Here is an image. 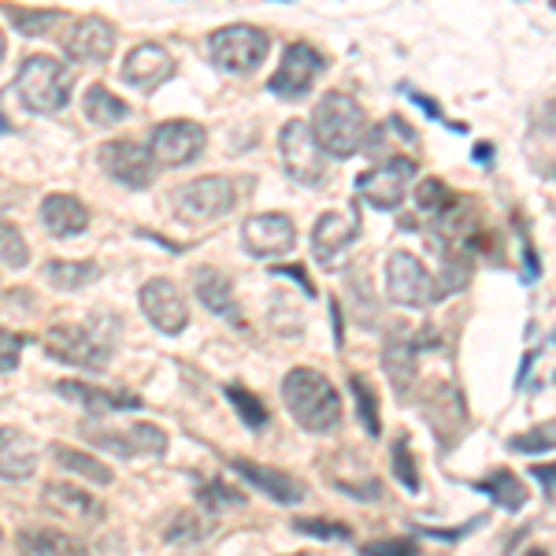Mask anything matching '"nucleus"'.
I'll use <instances>...</instances> for the list:
<instances>
[{"label": "nucleus", "instance_id": "1", "mask_svg": "<svg viewBox=\"0 0 556 556\" xmlns=\"http://www.w3.org/2000/svg\"><path fill=\"white\" fill-rule=\"evenodd\" d=\"M282 401L290 416L298 419L312 434H327L342 424V397L330 386L327 375L312 371V367H293L282 379Z\"/></svg>", "mask_w": 556, "mask_h": 556}, {"label": "nucleus", "instance_id": "2", "mask_svg": "<svg viewBox=\"0 0 556 556\" xmlns=\"http://www.w3.org/2000/svg\"><path fill=\"white\" fill-rule=\"evenodd\" d=\"M312 134L319 149L338 160H349L364 149L367 141V112L349 93H327L312 112Z\"/></svg>", "mask_w": 556, "mask_h": 556}, {"label": "nucleus", "instance_id": "3", "mask_svg": "<svg viewBox=\"0 0 556 556\" xmlns=\"http://www.w3.org/2000/svg\"><path fill=\"white\" fill-rule=\"evenodd\" d=\"M71 86H75V75L52 56H26L20 75H15V97L26 112H60L71 101Z\"/></svg>", "mask_w": 556, "mask_h": 556}, {"label": "nucleus", "instance_id": "4", "mask_svg": "<svg viewBox=\"0 0 556 556\" xmlns=\"http://www.w3.org/2000/svg\"><path fill=\"white\" fill-rule=\"evenodd\" d=\"M45 349H49L52 361L75 364L86 371H104L112 361V334L101 327H83V323H64V327H52L45 334Z\"/></svg>", "mask_w": 556, "mask_h": 556}, {"label": "nucleus", "instance_id": "5", "mask_svg": "<svg viewBox=\"0 0 556 556\" xmlns=\"http://www.w3.org/2000/svg\"><path fill=\"white\" fill-rule=\"evenodd\" d=\"M271 38H267L260 26L238 23V26H223L208 38V56L212 64L227 75H253V71L267 60Z\"/></svg>", "mask_w": 556, "mask_h": 556}, {"label": "nucleus", "instance_id": "6", "mask_svg": "<svg viewBox=\"0 0 556 556\" xmlns=\"http://www.w3.org/2000/svg\"><path fill=\"white\" fill-rule=\"evenodd\" d=\"M278 152H282V164L290 172L293 182L301 186H327L330 178V167H327V152L319 149L316 134L304 119H290L278 134Z\"/></svg>", "mask_w": 556, "mask_h": 556}, {"label": "nucleus", "instance_id": "7", "mask_svg": "<svg viewBox=\"0 0 556 556\" xmlns=\"http://www.w3.org/2000/svg\"><path fill=\"white\" fill-rule=\"evenodd\" d=\"M412 178H416V160L390 156L386 164L371 167V172H364L356 178V197L379 212H393V208H401V201L408 197Z\"/></svg>", "mask_w": 556, "mask_h": 556}, {"label": "nucleus", "instance_id": "8", "mask_svg": "<svg viewBox=\"0 0 556 556\" xmlns=\"http://www.w3.org/2000/svg\"><path fill=\"white\" fill-rule=\"evenodd\" d=\"M238 201V190L230 178L223 175H208L197 178V182H186L182 190L175 193V208L182 219L190 223H204V219H223Z\"/></svg>", "mask_w": 556, "mask_h": 556}, {"label": "nucleus", "instance_id": "9", "mask_svg": "<svg viewBox=\"0 0 556 556\" xmlns=\"http://www.w3.org/2000/svg\"><path fill=\"white\" fill-rule=\"evenodd\" d=\"M323 67H327L323 52L312 49L308 41H298V45H290V49L282 52V64H278V71L271 75L267 89H271L275 97H282V101H298V97H304L312 86H316Z\"/></svg>", "mask_w": 556, "mask_h": 556}, {"label": "nucleus", "instance_id": "10", "mask_svg": "<svg viewBox=\"0 0 556 556\" xmlns=\"http://www.w3.org/2000/svg\"><path fill=\"white\" fill-rule=\"evenodd\" d=\"M208 146V130L201 123H190V119H172V123H160L152 130V160L164 167H186L193 164L197 156Z\"/></svg>", "mask_w": 556, "mask_h": 556}, {"label": "nucleus", "instance_id": "11", "mask_svg": "<svg viewBox=\"0 0 556 556\" xmlns=\"http://www.w3.org/2000/svg\"><path fill=\"white\" fill-rule=\"evenodd\" d=\"M386 293L405 308H427L434 304V278L412 253H393L386 260Z\"/></svg>", "mask_w": 556, "mask_h": 556}, {"label": "nucleus", "instance_id": "12", "mask_svg": "<svg viewBox=\"0 0 556 556\" xmlns=\"http://www.w3.org/2000/svg\"><path fill=\"white\" fill-rule=\"evenodd\" d=\"M83 434L101 450L115 456H164L167 453V434L156 424H134L127 430H104L93 424H83Z\"/></svg>", "mask_w": 556, "mask_h": 556}, {"label": "nucleus", "instance_id": "13", "mask_svg": "<svg viewBox=\"0 0 556 556\" xmlns=\"http://www.w3.org/2000/svg\"><path fill=\"white\" fill-rule=\"evenodd\" d=\"M101 167L115 178V182L130 186V190H146V186H152V175H156L152 152L127 138L101 146Z\"/></svg>", "mask_w": 556, "mask_h": 556}, {"label": "nucleus", "instance_id": "14", "mask_svg": "<svg viewBox=\"0 0 556 556\" xmlns=\"http://www.w3.org/2000/svg\"><path fill=\"white\" fill-rule=\"evenodd\" d=\"M241 238H245V249L253 256L271 260V256H286L298 245V227H293V219L282 212L249 215L245 227H241Z\"/></svg>", "mask_w": 556, "mask_h": 556}, {"label": "nucleus", "instance_id": "15", "mask_svg": "<svg viewBox=\"0 0 556 556\" xmlns=\"http://www.w3.org/2000/svg\"><path fill=\"white\" fill-rule=\"evenodd\" d=\"M141 308L152 319V327L164 330V334H178L190 323V308H186L182 293H178L172 278H152V282L141 286Z\"/></svg>", "mask_w": 556, "mask_h": 556}, {"label": "nucleus", "instance_id": "16", "mask_svg": "<svg viewBox=\"0 0 556 556\" xmlns=\"http://www.w3.org/2000/svg\"><path fill=\"white\" fill-rule=\"evenodd\" d=\"M115 49V26L101 20V15H86L71 26V34L64 38V52L78 64H104Z\"/></svg>", "mask_w": 556, "mask_h": 556}, {"label": "nucleus", "instance_id": "17", "mask_svg": "<svg viewBox=\"0 0 556 556\" xmlns=\"http://www.w3.org/2000/svg\"><path fill=\"white\" fill-rule=\"evenodd\" d=\"M361 238V215L356 212H327L312 230V253L319 264H334L353 241Z\"/></svg>", "mask_w": 556, "mask_h": 556}, {"label": "nucleus", "instance_id": "18", "mask_svg": "<svg viewBox=\"0 0 556 556\" xmlns=\"http://www.w3.org/2000/svg\"><path fill=\"white\" fill-rule=\"evenodd\" d=\"M172 75H175L172 52H167L164 45H156V41L138 45V49H130V56L123 60V78H127L130 86L146 89V93H152L156 86H164Z\"/></svg>", "mask_w": 556, "mask_h": 556}, {"label": "nucleus", "instance_id": "19", "mask_svg": "<svg viewBox=\"0 0 556 556\" xmlns=\"http://www.w3.org/2000/svg\"><path fill=\"white\" fill-rule=\"evenodd\" d=\"M38 471V442L20 427H0V479L23 482Z\"/></svg>", "mask_w": 556, "mask_h": 556}, {"label": "nucleus", "instance_id": "20", "mask_svg": "<svg viewBox=\"0 0 556 556\" xmlns=\"http://www.w3.org/2000/svg\"><path fill=\"white\" fill-rule=\"evenodd\" d=\"M227 464L249 482V486L267 493V497L278 501V505H298V501H304V486L293 479V475H286L278 468H264V464H253V460H238V456H230Z\"/></svg>", "mask_w": 556, "mask_h": 556}, {"label": "nucleus", "instance_id": "21", "mask_svg": "<svg viewBox=\"0 0 556 556\" xmlns=\"http://www.w3.org/2000/svg\"><path fill=\"white\" fill-rule=\"evenodd\" d=\"M41 501H45V508H52V513L64 519H75V523H97V519L104 516L101 501L89 490L71 486V482H49V486L41 490Z\"/></svg>", "mask_w": 556, "mask_h": 556}, {"label": "nucleus", "instance_id": "22", "mask_svg": "<svg viewBox=\"0 0 556 556\" xmlns=\"http://www.w3.org/2000/svg\"><path fill=\"white\" fill-rule=\"evenodd\" d=\"M60 397L78 401L89 412H123V408H141L146 401L130 390H101V386H86V382H60L56 386Z\"/></svg>", "mask_w": 556, "mask_h": 556}, {"label": "nucleus", "instance_id": "23", "mask_svg": "<svg viewBox=\"0 0 556 556\" xmlns=\"http://www.w3.org/2000/svg\"><path fill=\"white\" fill-rule=\"evenodd\" d=\"M41 219H45V227H49V235H56V238H75V235H83V230L89 227L86 204L78 201V197H71V193L45 197Z\"/></svg>", "mask_w": 556, "mask_h": 556}, {"label": "nucleus", "instance_id": "24", "mask_svg": "<svg viewBox=\"0 0 556 556\" xmlns=\"http://www.w3.org/2000/svg\"><path fill=\"white\" fill-rule=\"evenodd\" d=\"M193 290H197V301H201L208 312H215V316L241 319L238 301H235V286H230V278L223 271H215V267H201V271L193 275Z\"/></svg>", "mask_w": 556, "mask_h": 556}, {"label": "nucleus", "instance_id": "25", "mask_svg": "<svg viewBox=\"0 0 556 556\" xmlns=\"http://www.w3.org/2000/svg\"><path fill=\"white\" fill-rule=\"evenodd\" d=\"M416 356H419L416 334H408V327H397V334H393L390 345H386V371H390V379L397 386L401 397H405L412 375H416Z\"/></svg>", "mask_w": 556, "mask_h": 556}, {"label": "nucleus", "instance_id": "26", "mask_svg": "<svg viewBox=\"0 0 556 556\" xmlns=\"http://www.w3.org/2000/svg\"><path fill=\"white\" fill-rule=\"evenodd\" d=\"M471 490L486 493L497 508H505V513H519V508L527 505V486L523 479H516L513 471H493L486 479H475Z\"/></svg>", "mask_w": 556, "mask_h": 556}, {"label": "nucleus", "instance_id": "27", "mask_svg": "<svg viewBox=\"0 0 556 556\" xmlns=\"http://www.w3.org/2000/svg\"><path fill=\"white\" fill-rule=\"evenodd\" d=\"M52 460L60 464L64 471H75L89 479L93 486H112V468H108L104 460H97L93 453H83V450H71V445H52Z\"/></svg>", "mask_w": 556, "mask_h": 556}, {"label": "nucleus", "instance_id": "28", "mask_svg": "<svg viewBox=\"0 0 556 556\" xmlns=\"http://www.w3.org/2000/svg\"><path fill=\"white\" fill-rule=\"evenodd\" d=\"M45 282L56 286V290H83V286L97 282V264H89V260H49L45 264Z\"/></svg>", "mask_w": 556, "mask_h": 556}, {"label": "nucleus", "instance_id": "29", "mask_svg": "<svg viewBox=\"0 0 556 556\" xmlns=\"http://www.w3.org/2000/svg\"><path fill=\"white\" fill-rule=\"evenodd\" d=\"M127 101H119L115 93H108L104 86H89L86 89V119L93 127H115L119 119H127Z\"/></svg>", "mask_w": 556, "mask_h": 556}, {"label": "nucleus", "instance_id": "30", "mask_svg": "<svg viewBox=\"0 0 556 556\" xmlns=\"http://www.w3.org/2000/svg\"><path fill=\"white\" fill-rule=\"evenodd\" d=\"M20 556H78V542L60 531H23Z\"/></svg>", "mask_w": 556, "mask_h": 556}, {"label": "nucleus", "instance_id": "31", "mask_svg": "<svg viewBox=\"0 0 556 556\" xmlns=\"http://www.w3.org/2000/svg\"><path fill=\"white\" fill-rule=\"evenodd\" d=\"M349 390H353V401H356V419L364 424V430L371 438H379V397H375L371 382L364 375H349Z\"/></svg>", "mask_w": 556, "mask_h": 556}, {"label": "nucleus", "instance_id": "32", "mask_svg": "<svg viewBox=\"0 0 556 556\" xmlns=\"http://www.w3.org/2000/svg\"><path fill=\"white\" fill-rule=\"evenodd\" d=\"M227 397H230V405L238 408V419H245L249 430H260V427L271 424V412H267V405L253 390H245V386H227Z\"/></svg>", "mask_w": 556, "mask_h": 556}, {"label": "nucleus", "instance_id": "33", "mask_svg": "<svg viewBox=\"0 0 556 556\" xmlns=\"http://www.w3.org/2000/svg\"><path fill=\"white\" fill-rule=\"evenodd\" d=\"M456 201L450 186L442 182V178H424V182L416 186V208L427 215V219H438L450 204Z\"/></svg>", "mask_w": 556, "mask_h": 556}, {"label": "nucleus", "instance_id": "34", "mask_svg": "<svg viewBox=\"0 0 556 556\" xmlns=\"http://www.w3.org/2000/svg\"><path fill=\"white\" fill-rule=\"evenodd\" d=\"M390 468H393V479H397L408 493H419V468H416V460H412L408 438H397V442H393Z\"/></svg>", "mask_w": 556, "mask_h": 556}, {"label": "nucleus", "instance_id": "35", "mask_svg": "<svg viewBox=\"0 0 556 556\" xmlns=\"http://www.w3.org/2000/svg\"><path fill=\"white\" fill-rule=\"evenodd\" d=\"M0 260L8 267H26V260H30V245H26L23 230L8 219H0Z\"/></svg>", "mask_w": 556, "mask_h": 556}, {"label": "nucleus", "instance_id": "36", "mask_svg": "<svg viewBox=\"0 0 556 556\" xmlns=\"http://www.w3.org/2000/svg\"><path fill=\"white\" fill-rule=\"evenodd\" d=\"M508 450H513V453H527V456L556 450V424H545V427L527 430V434H516L513 442H508Z\"/></svg>", "mask_w": 556, "mask_h": 556}, {"label": "nucleus", "instance_id": "37", "mask_svg": "<svg viewBox=\"0 0 556 556\" xmlns=\"http://www.w3.org/2000/svg\"><path fill=\"white\" fill-rule=\"evenodd\" d=\"M60 20H64V12H20V8H12V23L20 26L26 38H41V34H49Z\"/></svg>", "mask_w": 556, "mask_h": 556}, {"label": "nucleus", "instance_id": "38", "mask_svg": "<svg viewBox=\"0 0 556 556\" xmlns=\"http://www.w3.org/2000/svg\"><path fill=\"white\" fill-rule=\"evenodd\" d=\"M197 497H201V505L208 508V513H223V508L241 505V493L235 486H227L223 479H215V482H208V486H201Z\"/></svg>", "mask_w": 556, "mask_h": 556}, {"label": "nucleus", "instance_id": "39", "mask_svg": "<svg viewBox=\"0 0 556 556\" xmlns=\"http://www.w3.org/2000/svg\"><path fill=\"white\" fill-rule=\"evenodd\" d=\"M361 556H419V545L412 538H375L361 545Z\"/></svg>", "mask_w": 556, "mask_h": 556}, {"label": "nucleus", "instance_id": "40", "mask_svg": "<svg viewBox=\"0 0 556 556\" xmlns=\"http://www.w3.org/2000/svg\"><path fill=\"white\" fill-rule=\"evenodd\" d=\"M293 531L323 538V542H327V538H330V542H345V538H353L345 523H330V519H298V523H293Z\"/></svg>", "mask_w": 556, "mask_h": 556}, {"label": "nucleus", "instance_id": "41", "mask_svg": "<svg viewBox=\"0 0 556 556\" xmlns=\"http://www.w3.org/2000/svg\"><path fill=\"white\" fill-rule=\"evenodd\" d=\"M23 356V338L0 327V371H15Z\"/></svg>", "mask_w": 556, "mask_h": 556}, {"label": "nucleus", "instance_id": "42", "mask_svg": "<svg viewBox=\"0 0 556 556\" xmlns=\"http://www.w3.org/2000/svg\"><path fill=\"white\" fill-rule=\"evenodd\" d=\"M178 534H190V538H201V527H197L193 516H182L178 523L172 527V542H178Z\"/></svg>", "mask_w": 556, "mask_h": 556}, {"label": "nucleus", "instance_id": "43", "mask_svg": "<svg viewBox=\"0 0 556 556\" xmlns=\"http://www.w3.org/2000/svg\"><path fill=\"white\" fill-rule=\"evenodd\" d=\"M475 527H479V519H475V523L456 527V531H424V534H427V538H438V542H456V538L468 534V531H475Z\"/></svg>", "mask_w": 556, "mask_h": 556}, {"label": "nucleus", "instance_id": "44", "mask_svg": "<svg viewBox=\"0 0 556 556\" xmlns=\"http://www.w3.org/2000/svg\"><path fill=\"white\" fill-rule=\"evenodd\" d=\"M538 482H542L545 490H553L556 486V464H538V468L531 471Z\"/></svg>", "mask_w": 556, "mask_h": 556}, {"label": "nucleus", "instance_id": "45", "mask_svg": "<svg viewBox=\"0 0 556 556\" xmlns=\"http://www.w3.org/2000/svg\"><path fill=\"white\" fill-rule=\"evenodd\" d=\"M408 97H412V104H419V108H424V112L430 115V119H438V115H442V112H438V104L430 101V97H424V93H408Z\"/></svg>", "mask_w": 556, "mask_h": 556}, {"label": "nucleus", "instance_id": "46", "mask_svg": "<svg viewBox=\"0 0 556 556\" xmlns=\"http://www.w3.org/2000/svg\"><path fill=\"white\" fill-rule=\"evenodd\" d=\"M278 275H290V278H298V282L304 286V293H312V282L304 278V267H278Z\"/></svg>", "mask_w": 556, "mask_h": 556}, {"label": "nucleus", "instance_id": "47", "mask_svg": "<svg viewBox=\"0 0 556 556\" xmlns=\"http://www.w3.org/2000/svg\"><path fill=\"white\" fill-rule=\"evenodd\" d=\"M475 160H479V164H490V160H493V146H490V141L475 146Z\"/></svg>", "mask_w": 556, "mask_h": 556}, {"label": "nucleus", "instance_id": "48", "mask_svg": "<svg viewBox=\"0 0 556 556\" xmlns=\"http://www.w3.org/2000/svg\"><path fill=\"white\" fill-rule=\"evenodd\" d=\"M8 130V119H4V112H0V134H4Z\"/></svg>", "mask_w": 556, "mask_h": 556}, {"label": "nucleus", "instance_id": "49", "mask_svg": "<svg viewBox=\"0 0 556 556\" xmlns=\"http://www.w3.org/2000/svg\"><path fill=\"white\" fill-rule=\"evenodd\" d=\"M0 60H4V34H0Z\"/></svg>", "mask_w": 556, "mask_h": 556}, {"label": "nucleus", "instance_id": "50", "mask_svg": "<svg viewBox=\"0 0 556 556\" xmlns=\"http://www.w3.org/2000/svg\"><path fill=\"white\" fill-rule=\"evenodd\" d=\"M527 556H545V549H531V553H527Z\"/></svg>", "mask_w": 556, "mask_h": 556}, {"label": "nucleus", "instance_id": "51", "mask_svg": "<svg viewBox=\"0 0 556 556\" xmlns=\"http://www.w3.org/2000/svg\"><path fill=\"white\" fill-rule=\"evenodd\" d=\"M553 342H556V334H553Z\"/></svg>", "mask_w": 556, "mask_h": 556}, {"label": "nucleus", "instance_id": "52", "mask_svg": "<svg viewBox=\"0 0 556 556\" xmlns=\"http://www.w3.org/2000/svg\"><path fill=\"white\" fill-rule=\"evenodd\" d=\"M0 538H4V534H0Z\"/></svg>", "mask_w": 556, "mask_h": 556}]
</instances>
